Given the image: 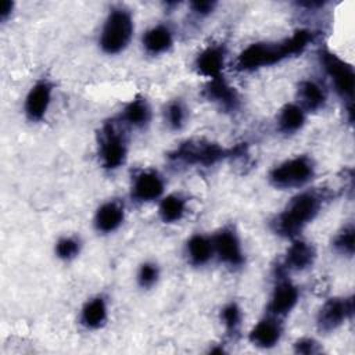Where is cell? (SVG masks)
<instances>
[{"instance_id": "cell-3", "label": "cell", "mask_w": 355, "mask_h": 355, "mask_svg": "<svg viewBox=\"0 0 355 355\" xmlns=\"http://www.w3.org/2000/svg\"><path fill=\"white\" fill-rule=\"evenodd\" d=\"M233 154L240 155L241 147L226 150L216 143H211L205 140H190L183 143L180 147H178L171 154V158L184 164H190V165L211 166Z\"/></svg>"}, {"instance_id": "cell-18", "label": "cell", "mask_w": 355, "mask_h": 355, "mask_svg": "<svg viewBox=\"0 0 355 355\" xmlns=\"http://www.w3.org/2000/svg\"><path fill=\"white\" fill-rule=\"evenodd\" d=\"M298 98L300 107L306 111H316L323 107L326 103V93L313 80H302L298 86Z\"/></svg>"}, {"instance_id": "cell-31", "label": "cell", "mask_w": 355, "mask_h": 355, "mask_svg": "<svg viewBox=\"0 0 355 355\" xmlns=\"http://www.w3.org/2000/svg\"><path fill=\"white\" fill-rule=\"evenodd\" d=\"M216 3L215 1H209V0H197V1H193L190 3V7L194 12L200 14V15H207L209 12H212V10L215 8Z\"/></svg>"}, {"instance_id": "cell-29", "label": "cell", "mask_w": 355, "mask_h": 355, "mask_svg": "<svg viewBox=\"0 0 355 355\" xmlns=\"http://www.w3.org/2000/svg\"><path fill=\"white\" fill-rule=\"evenodd\" d=\"M137 279H139V283L141 287H151L158 279V268L150 262L143 263L140 266Z\"/></svg>"}, {"instance_id": "cell-8", "label": "cell", "mask_w": 355, "mask_h": 355, "mask_svg": "<svg viewBox=\"0 0 355 355\" xmlns=\"http://www.w3.org/2000/svg\"><path fill=\"white\" fill-rule=\"evenodd\" d=\"M354 312V300L349 298H331L318 313V327L322 331H331L341 326Z\"/></svg>"}, {"instance_id": "cell-26", "label": "cell", "mask_w": 355, "mask_h": 355, "mask_svg": "<svg viewBox=\"0 0 355 355\" xmlns=\"http://www.w3.org/2000/svg\"><path fill=\"white\" fill-rule=\"evenodd\" d=\"M334 247L347 255H352L354 252V227H345L334 240Z\"/></svg>"}, {"instance_id": "cell-1", "label": "cell", "mask_w": 355, "mask_h": 355, "mask_svg": "<svg viewBox=\"0 0 355 355\" xmlns=\"http://www.w3.org/2000/svg\"><path fill=\"white\" fill-rule=\"evenodd\" d=\"M313 33L308 29L297 31L291 37L276 43H254L244 49L236 62L240 71H254L273 65L287 57L301 54L312 42Z\"/></svg>"}, {"instance_id": "cell-13", "label": "cell", "mask_w": 355, "mask_h": 355, "mask_svg": "<svg viewBox=\"0 0 355 355\" xmlns=\"http://www.w3.org/2000/svg\"><path fill=\"white\" fill-rule=\"evenodd\" d=\"M298 301V290L290 282H280L270 297L268 311L273 316L287 315Z\"/></svg>"}, {"instance_id": "cell-25", "label": "cell", "mask_w": 355, "mask_h": 355, "mask_svg": "<svg viewBox=\"0 0 355 355\" xmlns=\"http://www.w3.org/2000/svg\"><path fill=\"white\" fill-rule=\"evenodd\" d=\"M79 241L73 237H64L61 240H58L57 245H55V252L58 255V258L61 259H72L78 255L79 252Z\"/></svg>"}, {"instance_id": "cell-23", "label": "cell", "mask_w": 355, "mask_h": 355, "mask_svg": "<svg viewBox=\"0 0 355 355\" xmlns=\"http://www.w3.org/2000/svg\"><path fill=\"white\" fill-rule=\"evenodd\" d=\"M305 122L304 110L297 104H287L279 115V129L283 133H294Z\"/></svg>"}, {"instance_id": "cell-28", "label": "cell", "mask_w": 355, "mask_h": 355, "mask_svg": "<svg viewBox=\"0 0 355 355\" xmlns=\"http://www.w3.org/2000/svg\"><path fill=\"white\" fill-rule=\"evenodd\" d=\"M222 319H223V323H225L226 329L229 331H234L239 327L240 319H241V313H240L239 306L236 304L226 305L222 311Z\"/></svg>"}, {"instance_id": "cell-7", "label": "cell", "mask_w": 355, "mask_h": 355, "mask_svg": "<svg viewBox=\"0 0 355 355\" xmlns=\"http://www.w3.org/2000/svg\"><path fill=\"white\" fill-rule=\"evenodd\" d=\"M100 157L104 168L121 166L126 157V141L123 135L112 123H105L100 133Z\"/></svg>"}, {"instance_id": "cell-22", "label": "cell", "mask_w": 355, "mask_h": 355, "mask_svg": "<svg viewBox=\"0 0 355 355\" xmlns=\"http://www.w3.org/2000/svg\"><path fill=\"white\" fill-rule=\"evenodd\" d=\"M187 252H189L191 263L204 265L211 259V257L214 254L212 241H209L204 236L196 234L187 241Z\"/></svg>"}, {"instance_id": "cell-2", "label": "cell", "mask_w": 355, "mask_h": 355, "mask_svg": "<svg viewBox=\"0 0 355 355\" xmlns=\"http://www.w3.org/2000/svg\"><path fill=\"white\" fill-rule=\"evenodd\" d=\"M320 202L316 193L306 191L295 196L273 220V230L283 237H295L318 215Z\"/></svg>"}, {"instance_id": "cell-15", "label": "cell", "mask_w": 355, "mask_h": 355, "mask_svg": "<svg viewBox=\"0 0 355 355\" xmlns=\"http://www.w3.org/2000/svg\"><path fill=\"white\" fill-rule=\"evenodd\" d=\"M282 337V326L273 318L262 319L250 333V341L261 348H270L277 344Z\"/></svg>"}, {"instance_id": "cell-16", "label": "cell", "mask_w": 355, "mask_h": 355, "mask_svg": "<svg viewBox=\"0 0 355 355\" xmlns=\"http://www.w3.org/2000/svg\"><path fill=\"white\" fill-rule=\"evenodd\" d=\"M225 65V49L220 46H211L205 49L196 61L198 72L207 78L222 76V69Z\"/></svg>"}, {"instance_id": "cell-27", "label": "cell", "mask_w": 355, "mask_h": 355, "mask_svg": "<svg viewBox=\"0 0 355 355\" xmlns=\"http://www.w3.org/2000/svg\"><path fill=\"white\" fill-rule=\"evenodd\" d=\"M184 118H186V112H184V108L180 103L175 101V103H171L168 105V108H166V121H168L171 128L180 129L184 123Z\"/></svg>"}, {"instance_id": "cell-17", "label": "cell", "mask_w": 355, "mask_h": 355, "mask_svg": "<svg viewBox=\"0 0 355 355\" xmlns=\"http://www.w3.org/2000/svg\"><path fill=\"white\" fill-rule=\"evenodd\" d=\"M122 220H123V208L118 202H105L97 209L94 225L98 232L110 233L118 229Z\"/></svg>"}, {"instance_id": "cell-6", "label": "cell", "mask_w": 355, "mask_h": 355, "mask_svg": "<svg viewBox=\"0 0 355 355\" xmlns=\"http://www.w3.org/2000/svg\"><path fill=\"white\" fill-rule=\"evenodd\" d=\"M320 62L323 64L327 75L331 78L337 93L341 97L351 100L355 86V75L352 67L327 50L320 51Z\"/></svg>"}, {"instance_id": "cell-11", "label": "cell", "mask_w": 355, "mask_h": 355, "mask_svg": "<svg viewBox=\"0 0 355 355\" xmlns=\"http://www.w3.org/2000/svg\"><path fill=\"white\" fill-rule=\"evenodd\" d=\"M164 191V183L159 175L154 171L140 172L133 182L132 196L140 202H147L158 198Z\"/></svg>"}, {"instance_id": "cell-9", "label": "cell", "mask_w": 355, "mask_h": 355, "mask_svg": "<svg viewBox=\"0 0 355 355\" xmlns=\"http://www.w3.org/2000/svg\"><path fill=\"white\" fill-rule=\"evenodd\" d=\"M219 259L229 266H240L244 262L240 241L232 229H222L212 241Z\"/></svg>"}, {"instance_id": "cell-20", "label": "cell", "mask_w": 355, "mask_h": 355, "mask_svg": "<svg viewBox=\"0 0 355 355\" xmlns=\"http://www.w3.org/2000/svg\"><path fill=\"white\" fill-rule=\"evenodd\" d=\"M143 44H144V49L151 54L164 53L172 44V33L164 25L154 26L150 31H147L146 35L143 36Z\"/></svg>"}, {"instance_id": "cell-5", "label": "cell", "mask_w": 355, "mask_h": 355, "mask_svg": "<svg viewBox=\"0 0 355 355\" xmlns=\"http://www.w3.org/2000/svg\"><path fill=\"white\" fill-rule=\"evenodd\" d=\"M313 173L315 168L308 157H295L276 166L270 172L269 180L273 186L280 189L300 187L308 183Z\"/></svg>"}, {"instance_id": "cell-12", "label": "cell", "mask_w": 355, "mask_h": 355, "mask_svg": "<svg viewBox=\"0 0 355 355\" xmlns=\"http://www.w3.org/2000/svg\"><path fill=\"white\" fill-rule=\"evenodd\" d=\"M51 85L46 80L37 82L26 96L25 112L31 121H40L50 104Z\"/></svg>"}, {"instance_id": "cell-24", "label": "cell", "mask_w": 355, "mask_h": 355, "mask_svg": "<svg viewBox=\"0 0 355 355\" xmlns=\"http://www.w3.org/2000/svg\"><path fill=\"white\" fill-rule=\"evenodd\" d=\"M186 209V201L176 194L165 197L159 204V216L165 223L178 222L182 219Z\"/></svg>"}, {"instance_id": "cell-30", "label": "cell", "mask_w": 355, "mask_h": 355, "mask_svg": "<svg viewBox=\"0 0 355 355\" xmlns=\"http://www.w3.org/2000/svg\"><path fill=\"white\" fill-rule=\"evenodd\" d=\"M294 349L297 354H316L319 352V347L318 344L312 340V338H302V340H298L294 345Z\"/></svg>"}, {"instance_id": "cell-4", "label": "cell", "mask_w": 355, "mask_h": 355, "mask_svg": "<svg viewBox=\"0 0 355 355\" xmlns=\"http://www.w3.org/2000/svg\"><path fill=\"white\" fill-rule=\"evenodd\" d=\"M133 33L132 17L126 10H112L105 19L101 31L100 46L107 54H116L122 51L130 42Z\"/></svg>"}, {"instance_id": "cell-19", "label": "cell", "mask_w": 355, "mask_h": 355, "mask_svg": "<svg viewBox=\"0 0 355 355\" xmlns=\"http://www.w3.org/2000/svg\"><path fill=\"white\" fill-rule=\"evenodd\" d=\"M107 320V306L101 297L87 301L80 313V322L89 329H98Z\"/></svg>"}, {"instance_id": "cell-14", "label": "cell", "mask_w": 355, "mask_h": 355, "mask_svg": "<svg viewBox=\"0 0 355 355\" xmlns=\"http://www.w3.org/2000/svg\"><path fill=\"white\" fill-rule=\"evenodd\" d=\"M315 257V248L311 244L297 240L288 247L282 266L284 270H305L313 263Z\"/></svg>"}, {"instance_id": "cell-21", "label": "cell", "mask_w": 355, "mask_h": 355, "mask_svg": "<svg viewBox=\"0 0 355 355\" xmlns=\"http://www.w3.org/2000/svg\"><path fill=\"white\" fill-rule=\"evenodd\" d=\"M151 116L150 107L144 98L132 100L123 110V121L135 128H143L148 123Z\"/></svg>"}, {"instance_id": "cell-10", "label": "cell", "mask_w": 355, "mask_h": 355, "mask_svg": "<svg viewBox=\"0 0 355 355\" xmlns=\"http://www.w3.org/2000/svg\"><path fill=\"white\" fill-rule=\"evenodd\" d=\"M204 96L208 100L219 104L226 111H234V110H237V107L240 104L239 94H237L236 89L232 87L223 79V76L211 79L204 89Z\"/></svg>"}, {"instance_id": "cell-32", "label": "cell", "mask_w": 355, "mask_h": 355, "mask_svg": "<svg viewBox=\"0 0 355 355\" xmlns=\"http://www.w3.org/2000/svg\"><path fill=\"white\" fill-rule=\"evenodd\" d=\"M12 7H14V3H12V1L6 0V1L1 3V8H0V18H1V21H6V19H7V17H8V15L11 14V11H12Z\"/></svg>"}]
</instances>
